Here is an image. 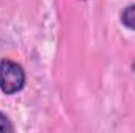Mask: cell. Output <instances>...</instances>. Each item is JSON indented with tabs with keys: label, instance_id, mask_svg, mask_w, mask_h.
Segmentation results:
<instances>
[{
	"label": "cell",
	"instance_id": "3",
	"mask_svg": "<svg viewBox=\"0 0 135 133\" xmlns=\"http://www.w3.org/2000/svg\"><path fill=\"white\" fill-rule=\"evenodd\" d=\"M6 132H13V125H11L9 119L0 111V133H6Z\"/></svg>",
	"mask_w": 135,
	"mask_h": 133
},
{
	"label": "cell",
	"instance_id": "2",
	"mask_svg": "<svg viewBox=\"0 0 135 133\" xmlns=\"http://www.w3.org/2000/svg\"><path fill=\"white\" fill-rule=\"evenodd\" d=\"M119 19H121V24H123L126 28L134 30L135 32V3L129 5V6H126V8L123 9Z\"/></svg>",
	"mask_w": 135,
	"mask_h": 133
},
{
	"label": "cell",
	"instance_id": "1",
	"mask_svg": "<svg viewBox=\"0 0 135 133\" xmlns=\"http://www.w3.org/2000/svg\"><path fill=\"white\" fill-rule=\"evenodd\" d=\"M25 86L24 67L11 60L0 61V91L6 96H13L22 91Z\"/></svg>",
	"mask_w": 135,
	"mask_h": 133
}]
</instances>
